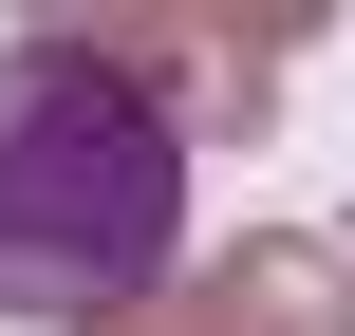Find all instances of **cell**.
<instances>
[{
    "label": "cell",
    "mask_w": 355,
    "mask_h": 336,
    "mask_svg": "<svg viewBox=\"0 0 355 336\" xmlns=\"http://www.w3.org/2000/svg\"><path fill=\"white\" fill-rule=\"evenodd\" d=\"M225 299H243V336H355V262L337 243H243Z\"/></svg>",
    "instance_id": "cell-2"
},
{
    "label": "cell",
    "mask_w": 355,
    "mask_h": 336,
    "mask_svg": "<svg viewBox=\"0 0 355 336\" xmlns=\"http://www.w3.org/2000/svg\"><path fill=\"white\" fill-rule=\"evenodd\" d=\"M187 262V131L112 37H0V318L112 336Z\"/></svg>",
    "instance_id": "cell-1"
},
{
    "label": "cell",
    "mask_w": 355,
    "mask_h": 336,
    "mask_svg": "<svg viewBox=\"0 0 355 336\" xmlns=\"http://www.w3.org/2000/svg\"><path fill=\"white\" fill-rule=\"evenodd\" d=\"M112 336H243V299H225V281H187V299H150V318H112Z\"/></svg>",
    "instance_id": "cell-3"
}]
</instances>
